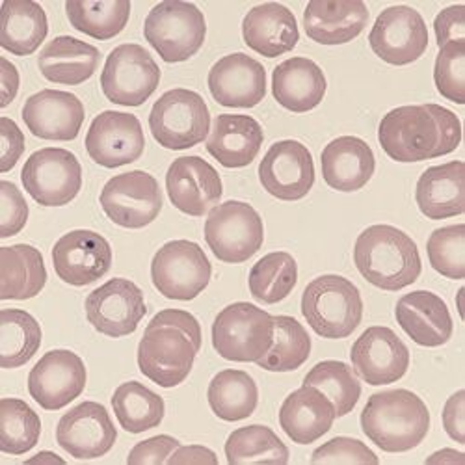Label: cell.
<instances>
[{
  "instance_id": "obj_31",
  "label": "cell",
  "mask_w": 465,
  "mask_h": 465,
  "mask_svg": "<svg viewBox=\"0 0 465 465\" xmlns=\"http://www.w3.org/2000/svg\"><path fill=\"white\" fill-rule=\"evenodd\" d=\"M419 211L430 220H445L465 213V164L452 161L426 170L415 188Z\"/></svg>"
},
{
  "instance_id": "obj_50",
  "label": "cell",
  "mask_w": 465,
  "mask_h": 465,
  "mask_svg": "<svg viewBox=\"0 0 465 465\" xmlns=\"http://www.w3.org/2000/svg\"><path fill=\"white\" fill-rule=\"evenodd\" d=\"M0 172L8 173L23 157L25 134L10 118H0Z\"/></svg>"
},
{
  "instance_id": "obj_48",
  "label": "cell",
  "mask_w": 465,
  "mask_h": 465,
  "mask_svg": "<svg viewBox=\"0 0 465 465\" xmlns=\"http://www.w3.org/2000/svg\"><path fill=\"white\" fill-rule=\"evenodd\" d=\"M28 203L19 188L10 181H0V237L10 239L25 229Z\"/></svg>"
},
{
  "instance_id": "obj_51",
  "label": "cell",
  "mask_w": 465,
  "mask_h": 465,
  "mask_svg": "<svg viewBox=\"0 0 465 465\" xmlns=\"http://www.w3.org/2000/svg\"><path fill=\"white\" fill-rule=\"evenodd\" d=\"M438 47L452 42H465V6L454 5L441 10L434 21Z\"/></svg>"
},
{
  "instance_id": "obj_1",
  "label": "cell",
  "mask_w": 465,
  "mask_h": 465,
  "mask_svg": "<svg viewBox=\"0 0 465 465\" xmlns=\"http://www.w3.org/2000/svg\"><path fill=\"white\" fill-rule=\"evenodd\" d=\"M378 140L390 159L404 164L443 157L458 149L461 122L441 104H408L387 112Z\"/></svg>"
},
{
  "instance_id": "obj_52",
  "label": "cell",
  "mask_w": 465,
  "mask_h": 465,
  "mask_svg": "<svg viewBox=\"0 0 465 465\" xmlns=\"http://www.w3.org/2000/svg\"><path fill=\"white\" fill-rule=\"evenodd\" d=\"M443 429L450 440L465 443V391H456L443 408Z\"/></svg>"
},
{
  "instance_id": "obj_2",
  "label": "cell",
  "mask_w": 465,
  "mask_h": 465,
  "mask_svg": "<svg viewBox=\"0 0 465 465\" xmlns=\"http://www.w3.org/2000/svg\"><path fill=\"white\" fill-rule=\"evenodd\" d=\"M202 326L183 309H164L151 319L138 344V367L164 390L183 383L202 348Z\"/></svg>"
},
{
  "instance_id": "obj_13",
  "label": "cell",
  "mask_w": 465,
  "mask_h": 465,
  "mask_svg": "<svg viewBox=\"0 0 465 465\" xmlns=\"http://www.w3.org/2000/svg\"><path fill=\"white\" fill-rule=\"evenodd\" d=\"M104 214L120 227L142 229L159 218L163 192L159 181L147 172H127L112 177L99 196Z\"/></svg>"
},
{
  "instance_id": "obj_8",
  "label": "cell",
  "mask_w": 465,
  "mask_h": 465,
  "mask_svg": "<svg viewBox=\"0 0 465 465\" xmlns=\"http://www.w3.org/2000/svg\"><path fill=\"white\" fill-rule=\"evenodd\" d=\"M149 129L154 142L163 147L184 151L209 138L211 112L200 94L175 88L153 104Z\"/></svg>"
},
{
  "instance_id": "obj_22",
  "label": "cell",
  "mask_w": 465,
  "mask_h": 465,
  "mask_svg": "<svg viewBox=\"0 0 465 465\" xmlns=\"http://www.w3.org/2000/svg\"><path fill=\"white\" fill-rule=\"evenodd\" d=\"M168 198L188 216L209 214L222 200L220 173L202 157H179L166 173Z\"/></svg>"
},
{
  "instance_id": "obj_54",
  "label": "cell",
  "mask_w": 465,
  "mask_h": 465,
  "mask_svg": "<svg viewBox=\"0 0 465 465\" xmlns=\"http://www.w3.org/2000/svg\"><path fill=\"white\" fill-rule=\"evenodd\" d=\"M168 463H218V456L203 445L179 447L168 460Z\"/></svg>"
},
{
  "instance_id": "obj_21",
  "label": "cell",
  "mask_w": 465,
  "mask_h": 465,
  "mask_svg": "<svg viewBox=\"0 0 465 465\" xmlns=\"http://www.w3.org/2000/svg\"><path fill=\"white\" fill-rule=\"evenodd\" d=\"M118 430L99 402L86 401L71 408L56 426L58 445L76 460H94L112 450Z\"/></svg>"
},
{
  "instance_id": "obj_20",
  "label": "cell",
  "mask_w": 465,
  "mask_h": 465,
  "mask_svg": "<svg viewBox=\"0 0 465 465\" xmlns=\"http://www.w3.org/2000/svg\"><path fill=\"white\" fill-rule=\"evenodd\" d=\"M354 372L369 385H390L406 376L410 351L402 339L385 326L367 328L352 344Z\"/></svg>"
},
{
  "instance_id": "obj_4",
  "label": "cell",
  "mask_w": 465,
  "mask_h": 465,
  "mask_svg": "<svg viewBox=\"0 0 465 465\" xmlns=\"http://www.w3.org/2000/svg\"><path fill=\"white\" fill-rule=\"evenodd\" d=\"M363 434L383 452H408L430 430V411L408 390L374 393L361 411Z\"/></svg>"
},
{
  "instance_id": "obj_9",
  "label": "cell",
  "mask_w": 465,
  "mask_h": 465,
  "mask_svg": "<svg viewBox=\"0 0 465 465\" xmlns=\"http://www.w3.org/2000/svg\"><path fill=\"white\" fill-rule=\"evenodd\" d=\"M213 266L200 244L190 241L166 242L153 257L151 280L168 300L190 302L211 283Z\"/></svg>"
},
{
  "instance_id": "obj_29",
  "label": "cell",
  "mask_w": 465,
  "mask_h": 465,
  "mask_svg": "<svg viewBox=\"0 0 465 465\" xmlns=\"http://www.w3.org/2000/svg\"><path fill=\"white\" fill-rule=\"evenodd\" d=\"M244 44L264 58H278L291 53L298 42L300 32L294 14L280 5L266 3L253 6L242 21Z\"/></svg>"
},
{
  "instance_id": "obj_18",
  "label": "cell",
  "mask_w": 465,
  "mask_h": 465,
  "mask_svg": "<svg viewBox=\"0 0 465 465\" xmlns=\"http://www.w3.org/2000/svg\"><path fill=\"white\" fill-rule=\"evenodd\" d=\"M86 365L71 351H51L28 374L30 397L47 411H56L79 399L86 387Z\"/></svg>"
},
{
  "instance_id": "obj_45",
  "label": "cell",
  "mask_w": 465,
  "mask_h": 465,
  "mask_svg": "<svg viewBox=\"0 0 465 465\" xmlns=\"http://www.w3.org/2000/svg\"><path fill=\"white\" fill-rule=\"evenodd\" d=\"M430 264L438 274L449 280L465 278V225H447L436 229L426 242Z\"/></svg>"
},
{
  "instance_id": "obj_14",
  "label": "cell",
  "mask_w": 465,
  "mask_h": 465,
  "mask_svg": "<svg viewBox=\"0 0 465 465\" xmlns=\"http://www.w3.org/2000/svg\"><path fill=\"white\" fill-rule=\"evenodd\" d=\"M369 44L372 53L385 64L408 65L429 49V28L417 10L391 6L376 17Z\"/></svg>"
},
{
  "instance_id": "obj_39",
  "label": "cell",
  "mask_w": 465,
  "mask_h": 465,
  "mask_svg": "<svg viewBox=\"0 0 465 465\" xmlns=\"http://www.w3.org/2000/svg\"><path fill=\"white\" fill-rule=\"evenodd\" d=\"M42 328L23 309H3L0 312V365L3 369H17L26 365L42 346Z\"/></svg>"
},
{
  "instance_id": "obj_23",
  "label": "cell",
  "mask_w": 465,
  "mask_h": 465,
  "mask_svg": "<svg viewBox=\"0 0 465 465\" xmlns=\"http://www.w3.org/2000/svg\"><path fill=\"white\" fill-rule=\"evenodd\" d=\"M86 118L84 104L74 94L42 90L26 99L23 122L28 131L42 140L71 142L79 136Z\"/></svg>"
},
{
  "instance_id": "obj_36",
  "label": "cell",
  "mask_w": 465,
  "mask_h": 465,
  "mask_svg": "<svg viewBox=\"0 0 465 465\" xmlns=\"http://www.w3.org/2000/svg\"><path fill=\"white\" fill-rule=\"evenodd\" d=\"M207 401L218 419L237 422L253 415L259 404V390L248 372L227 369L211 380Z\"/></svg>"
},
{
  "instance_id": "obj_41",
  "label": "cell",
  "mask_w": 465,
  "mask_h": 465,
  "mask_svg": "<svg viewBox=\"0 0 465 465\" xmlns=\"http://www.w3.org/2000/svg\"><path fill=\"white\" fill-rule=\"evenodd\" d=\"M298 283V264L287 252H272L259 259L250 270V292L257 302L280 303Z\"/></svg>"
},
{
  "instance_id": "obj_47",
  "label": "cell",
  "mask_w": 465,
  "mask_h": 465,
  "mask_svg": "<svg viewBox=\"0 0 465 465\" xmlns=\"http://www.w3.org/2000/svg\"><path fill=\"white\" fill-rule=\"evenodd\" d=\"M313 463H378L380 458L360 440L354 438H333L321 445L313 456Z\"/></svg>"
},
{
  "instance_id": "obj_25",
  "label": "cell",
  "mask_w": 465,
  "mask_h": 465,
  "mask_svg": "<svg viewBox=\"0 0 465 465\" xmlns=\"http://www.w3.org/2000/svg\"><path fill=\"white\" fill-rule=\"evenodd\" d=\"M369 8L363 0H312L303 12V30L321 45H344L365 30Z\"/></svg>"
},
{
  "instance_id": "obj_33",
  "label": "cell",
  "mask_w": 465,
  "mask_h": 465,
  "mask_svg": "<svg viewBox=\"0 0 465 465\" xmlns=\"http://www.w3.org/2000/svg\"><path fill=\"white\" fill-rule=\"evenodd\" d=\"M99 62L101 53L97 47L71 35L54 37L37 56V67L45 79L65 86H76L90 81L99 67Z\"/></svg>"
},
{
  "instance_id": "obj_19",
  "label": "cell",
  "mask_w": 465,
  "mask_h": 465,
  "mask_svg": "<svg viewBox=\"0 0 465 465\" xmlns=\"http://www.w3.org/2000/svg\"><path fill=\"white\" fill-rule=\"evenodd\" d=\"M56 276L71 287H86L108 274L112 248L108 241L90 229H74L53 248Z\"/></svg>"
},
{
  "instance_id": "obj_30",
  "label": "cell",
  "mask_w": 465,
  "mask_h": 465,
  "mask_svg": "<svg viewBox=\"0 0 465 465\" xmlns=\"http://www.w3.org/2000/svg\"><path fill=\"white\" fill-rule=\"evenodd\" d=\"M322 177L337 192H358L374 175L376 159L371 145L358 136L331 140L322 154Z\"/></svg>"
},
{
  "instance_id": "obj_16",
  "label": "cell",
  "mask_w": 465,
  "mask_h": 465,
  "mask_svg": "<svg viewBox=\"0 0 465 465\" xmlns=\"http://www.w3.org/2000/svg\"><path fill=\"white\" fill-rule=\"evenodd\" d=\"M259 179L272 198L298 202L315 184L313 154L298 140L276 142L259 164Z\"/></svg>"
},
{
  "instance_id": "obj_37",
  "label": "cell",
  "mask_w": 465,
  "mask_h": 465,
  "mask_svg": "<svg viewBox=\"0 0 465 465\" xmlns=\"http://www.w3.org/2000/svg\"><path fill=\"white\" fill-rule=\"evenodd\" d=\"M65 14L74 30L106 42L122 34L131 17L129 0H67Z\"/></svg>"
},
{
  "instance_id": "obj_56",
  "label": "cell",
  "mask_w": 465,
  "mask_h": 465,
  "mask_svg": "<svg viewBox=\"0 0 465 465\" xmlns=\"http://www.w3.org/2000/svg\"><path fill=\"white\" fill-rule=\"evenodd\" d=\"M42 461H53V463H60V465H65V460L64 458H60L58 454H54V452H40V454H35L34 458H30V460H26L25 463H42Z\"/></svg>"
},
{
  "instance_id": "obj_24",
  "label": "cell",
  "mask_w": 465,
  "mask_h": 465,
  "mask_svg": "<svg viewBox=\"0 0 465 465\" xmlns=\"http://www.w3.org/2000/svg\"><path fill=\"white\" fill-rule=\"evenodd\" d=\"M207 84L218 104L253 108L266 95V71L255 58L244 53H232L211 67Z\"/></svg>"
},
{
  "instance_id": "obj_44",
  "label": "cell",
  "mask_w": 465,
  "mask_h": 465,
  "mask_svg": "<svg viewBox=\"0 0 465 465\" xmlns=\"http://www.w3.org/2000/svg\"><path fill=\"white\" fill-rule=\"evenodd\" d=\"M42 436V420L21 399L0 401V450L25 454L32 450Z\"/></svg>"
},
{
  "instance_id": "obj_46",
  "label": "cell",
  "mask_w": 465,
  "mask_h": 465,
  "mask_svg": "<svg viewBox=\"0 0 465 465\" xmlns=\"http://www.w3.org/2000/svg\"><path fill=\"white\" fill-rule=\"evenodd\" d=\"M434 83L441 97L454 104L465 103V42H452L440 49Z\"/></svg>"
},
{
  "instance_id": "obj_43",
  "label": "cell",
  "mask_w": 465,
  "mask_h": 465,
  "mask_svg": "<svg viewBox=\"0 0 465 465\" xmlns=\"http://www.w3.org/2000/svg\"><path fill=\"white\" fill-rule=\"evenodd\" d=\"M303 385L321 390L335 406L337 417L351 413L361 399V383L358 374L342 361H321L303 378Z\"/></svg>"
},
{
  "instance_id": "obj_28",
  "label": "cell",
  "mask_w": 465,
  "mask_h": 465,
  "mask_svg": "<svg viewBox=\"0 0 465 465\" xmlns=\"http://www.w3.org/2000/svg\"><path fill=\"white\" fill-rule=\"evenodd\" d=\"M335 419L333 402L312 385L292 391L280 408L282 429L298 445H312L326 436Z\"/></svg>"
},
{
  "instance_id": "obj_11",
  "label": "cell",
  "mask_w": 465,
  "mask_h": 465,
  "mask_svg": "<svg viewBox=\"0 0 465 465\" xmlns=\"http://www.w3.org/2000/svg\"><path fill=\"white\" fill-rule=\"evenodd\" d=\"M30 198L44 207H64L83 188V166L67 149L45 147L30 154L21 172Z\"/></svg>"
},
{
  "instance_id": "obj_40",
  "label": "cell",
  "mask_w": 465,
  "mask_h": 465,
  "mask_svg": "<svg viewBox=\"0 0 465 465\" xmlns=\"http://www.w3.org/2000/svg\"><path fill=\"white\" fill-rule=\"evenodd\" d=\"M225 458L231 465L289 463L291 452L272 429L252 424L231 432L225 441Z\"/></svg>"
},
{
  "instance_id": "obj_55",
  "label": "cell",
  "mask_w": 465,
  "mask_h": 465,
  "mask_svg": "<svg viewBox=\"0 0 465 465\" xmlns=\"http://www.w3.org/2000/svg\"><path fill=\"white\" fill-rule=\"evenodd\" d=\"M465 456L460 450L454 449H441L436 454L426 458V463H443V465H452V463H463Z\"/></svg>"
},
{
  "instance_id": "obj_6",
  "label": "cell",
  "mask_w": 465,
  "mask_h": 465,
  "mask_svg": "<svg viewBox=\"0 0 465 465\" xmlns=\"http://www.w3.org/2000/svg\"><path fill=\"white\" fill-rule=\"evenodd\" d=\"M274 317L264 309L237 302L218 313L213 322V346L227 361L257 363L274 342Z\"/></svg>"
},
{
  "instance_id": "obj_32",
  "label": "cell",
  "mask_w": 465,
  "mask_h": 465,
  "mask_svg": "<svg viewBox=\"0 0 465 465\" xmlns=\"http://www.w3.org/2000/svg\"><path fill=\"white\" fill-rule=\"evenodd\" d=\"M328 90L324 71L313 60L296 56L272 73V95L287 110L303 114L317 108Z\"/></svg>"
},
{
  "instance_id": "obj_26",
  "label": "cell",
  "mask_w": 465,
  "mask_h": 465,
  "mask_svg": "<svg viewBox=\"0 0 465 465\" xmlns=\"http://www.w3.org/2000/svg\"><path fill=\"white\" fill-rule=\"evenodd\" d=\"M395 317L406 335L424 348H438L452 337V317L441 296L413 291L397 302Z\"/></svg>"
},
{
  "instance_id": "obj_17",
  "label": "cell",
  "mask_w": 465,
  "mask_h": 465,
  "mask_svg": "<svg viewBox=\"0 0 465 465\" xmlns=\"http://www.w3.org/2000/svg\"><path fill=\"white\" fill-rule=\"evenodd\" d=\"M143 149V129L134 114L106 110L92 122L86 134L90 159L108 170L136 163Z\"/></svg>"
},
{
  "instance_id": "obj_34",
  "label": "cell",
  "mask_w": 465,
  "mask_h": 465,
  "mask_svg": "<svg viewBox=\"0 0 465 465\" xmlns=\"http://www.w3.org/2000/svg\"><path fill=\"white\" fill-rule=\"evenodd\" d=\"M47 283V268L42 252L15 244L0 248V298L30 300Z\"/></svg>"
},
{
  "instance_id": "obj_10",
  "label": "cell",
  "mask_w": 465,
  "mask_h": 465,
  "mask_svg": "<svg viewBox=\"0 0 465 465\" xmlns=\"http://www.w3.org/2000/svg\"><path fill=\"white\" fill-rule=\"evenodd\" d=\"M205 241L216 259L229 264L246 262L262 246L264 225L250 203L225 202L209 213Z\"/></svg>"
},
{
  "instance_id": "obj_38",
  "label": "cell",
  "mask_w": 465,
  "mask_h": 465,
  "mask_svg": "<svg viewBox=\"0 0 465 465\" xmlns=\"http://www.w3.org/2000/svg\"><path fill=\"white\" fill-rule=\"evenodd\" d=\"M112 410L122 429L129 434H143L163 422L166 406L161 395L140 381H125L112 395Z\"/></svg>"
},
{
  "instance_id": "obj_12",
  "label": "cell",
  "mask_w": 465,
  "mask_h": 465,
  "mask_svg": "<svg viewBox=\"0 0 465 465\" xmlns=\"http://www.w3.org/2000/svg\"><path fill=\"white\" fill-rule=\"evenodd\" d=\"M161 84V67L136 44L115 47L101 73L104 97L120 106H142Z\"/></svg>"
},
{
  "instance_id": "obj_27",
  "label": "cell",
  "mask_w": 465,
  "mask_h": 465,
  "mask_svg": "<svg viewBox=\"0 0 465 465\" xmlns=\"http://www.w3.org/2000/svg\"><path fill=\"white\" fill-rule=\"evenodd\" d=\"M262 142V127L252 115L220 114L207 138V151L223 168L237 170L255 161Z\"/></svg>"
},
{
  "instance_id": "obj_35",
  "label": "cell",
  "mask_w": 465,
  "mask_h": 465,
  "mask_svg": "<svg viewBox=\"0 0 465 465\" xmlns=\"http://www.w3.org/2000/svg\"><path fill=\"white\" fill-rule=\"evenodd\" d=\"M49 34V19L34 0H6L3 5L0 45L15 56L35 53Z\"/></svg>"
},
{
  "instance_id": "obj_3",
  "label": "cell",
  "mask_w": 465,
  "mask_h": 465,
  "mask_svg": "<svg viewBox=\"0 0 465 465\" xmlns=\"http://www.w3.org/2000/svg\"><path fill=\"white\" fill-rule=\"evenodd\" d=\"M354 262L371 285L391 292L413 285L422 272L413 239L399 227L385 223L371 225L358 237Z\"/></svg>"
},
{
  "instance_id": "obj_7",
  "label": "cell",
  "mask_w": 465,
  "mask_h": 465,
  "mask_svg": "<svg viewBox=\"0 0 465 465\" xmlns=\"http://www.w3.org/2000/svg\"><path fill=\"white\" fill-rule=\"evenodd\" d=\"M143 35L166 64L186 62L205 42V15L192 3L164 0L145 17Z\"/></svg>"
},
{
  "instance_id": "obj_49",
  "label": "cell",
  "mask_w": 465,
  "mask_h": 465,
  "mask_svg": "<svg viewBox=\"0 0 465 465\" xmlns=\"http://www.w3.org/2000/svg\"><path fill=\"white\" fill-rule=\"evenodd\" d=\"M181 447V443L172 436H154L145 440L131 450L127 463L129 465H142V463H168L170 456Z\"/></svg>"
},
{
  "instance_id": "obj_15",
  "label": "cell",
  "mask_w": 465,
  "mask_h": 465,
  "mask_svg": "<svg viewBox=\"0 0 465 465\" xmlns=\"http://www.w3.org/2000/svg\"><path fill=\"white\" fill-rule=\"evenodd\" d=\"M84 309L95 331L114 339L134 333L147 313L142 289L125 278H114L90 292Z\"/></svg>"
},
{
  "instance_id": "obj_53",
  "label": "cell",
  "mask_w": 465,
  "mask_h": 465,
  "mask_svg": "<svg viewBox=\"0 0 465 465\" xmlns=\"http://www.w3.org/2000/svg\"><path fill=\"white\" fill-rule=\"evenodd\" d=\"M19 71L17 67L6 60L0 58V86H3V101H0V106L6 108L19 92Z\"/></svg>"
},
{
  "instance_id": "obj_5",
  "label": "cell",
  "mask_w": 465,
  "mask_h": 465,
  "mask_svg": "<svg viewBox=\"0 0 465 465\" xmlns=\"http://www.w3.org/2000/svg\"><path fill=\"white\" fill-rule=\"evenodd\" d=\"M302 315L317 335L324 339H346L363 321L361 292L342 276H321L303 291Z\"/></svg>"
},
{
  "instance_id": "obj_42",
  "label": "cell",
  "mask_w": 465,
  "mask_h": 465,
  "mask_svg": "<svg viewBox=\"0 0 465 465\" xmlns=\"http://www.w3.org/2000/svg\"><path fill=\"white\" fill-rule=\"evenodd\" d=\"M274 342L257 365L270 372H292L300 369L312 354V337L292 317H274Z\"/></svg>"
}]
</instances>
